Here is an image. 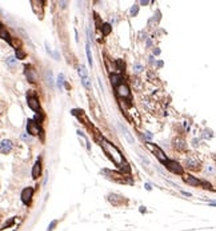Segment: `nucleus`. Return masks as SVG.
<instances>
[{
  "instance_id": "obj_5",
  "label": "nucleus",
  "mask_w": 216,
  "mask_h": 231,
  "mask_svg": "<svg viewBox=\"0 0 216 231\" xmlns=\"http://www.w3.org/2000/svg\"><path fill=\"white\" fill-rule=\"evenodd\" d=\"M27 131H28V134H31V135H38V134L40 132V127H39V124L36 123V122L28 120V123H27Z\"/></svg>"
},
{
  "instance_id": "obj_3",
  "label": "nucleus",
  "mask_w": 216,
  "mask_h": 231,
  "mask_svg": "<svg viewBox=\"0 0 216 231\" xmlns=\"http://www.w3.org/2000/svg\"><path fill=\"white\" fill-rule=\"evenodd\" d=\"M32 195H34V188L32 187H27L21 191V200H23L24 205H28L31 202Z\"/></svg>"
},
{
  "instance_id": "obj_18",
  "label": "nucleus",
  "mask_w": 216,
  "mask_h": 231,
  "mask_svg": "<svg viewBox=\"0 0 216 231\" xmlns=\"http://www.w3.org/2000/svg\"><path fill=\"white\" fill-rule=\"evenodd\" d=\"M79 75L81 76V79L87 76V72H86V68H84V67H80V68H79Z\"/></svg>"
},
{
  "instance_id": "obj_23",
  "label": "nucleus",
  "mask_w": 216,
  "mask_h": 231,
  "mask_svg": "<svg viewBox=\"0 0 216 231\" xmlns=\"http://www.w3.org/2000/svg\"><path fill=\"white\" fill-rule=\"evenodd\" d=\"M35 119H36V120H38V122H41V120H43V115H41V114H36V116H35Z\"/></svg>"
},
{
  "instance_id": "obj_2",
  "label": "nucleus",
  "mask_w": 216,
  "mask_h": 231,
  "mask_svg": "<svg viewBox=\"0 0 216 231\" xmlns=\"http://www.w3.org/2000/svg\"><path fill=\"white\" fill-rule=\"evenodd\" d=\"M145 146H147V147L150 148V150L152 151V152L155 154L156 156H158V159L160 160V162H163V163L167 162V158H165L164 152H163V151H161L160 148H159L156 144H152V143H150V142H148V143H145Z\"/></svg>"
},
{
  "instance_id": "obj_19",
  "label": "nucleus",
  "mask_w": 216,
  "mask_h": 231,
  "mask_svg": "<svg viewBox=\"0 0 216 231\" xmlns=\"http://www.w3.org/2000/svg\"><path fill=\"white\" fill-rule=\"evenodd\" d=\"M24 56H26V54H24L23 51H20V49H17V51H16V58L17 59H24Z\"/></svg>"
},
{
  "instance_id": "obj_21",
  "label": "nucleus",
  "mask_w": 216,
  "mask_h": 231,
  "mask_svg": "<svg viewBox=\"0 0 216 231\" xmlns=\"http://www.w3.org/2000/svg\"><path fill=\"white\" fill-rule=\"evenodd\" d=\"M81 80H83V84H84V86H86L87 88H89V79L86 76V78H83Z\"/></svg>"
},
{
  "instance_id": "obj_12",
  "label": "nucleus",
  "mask_w": 216,
  "mask_h": 231,
  "mask_svg": "<svg viewBox=\"0 0 216 231\" xmlns=\"http://www.w3.org/2000/svg\"><path fill=\"white\" fill-rule=\"evenodd\" d=\"M199 163H200V162H199V160H197V159H196L193 155H191L190 158L187 159V164L190 166V167H192V168H196L197 166H199Z\"/></svg>"
},
{
  "instance_id": "obj_13",
  "label": "nucleus",
  "mask_w": 216,
  "mask_h": 231,
  "mask_svg": "<svg viewBox=\"0 0 216 231\" xmlns=\"http://www.w3.org/2000/svg\"><path fill=\"white\" fill-rule=\"evenodd\" d=\"M0 38H1V39H4V40H7V41H11V39H9V35H8V32H7L6 29H4L1 26H0Z\"/></svg>"
},
{
  "instance_id": "obj_9",
  "label": "nucleus",
  "mask_w": 216,
  "mask_h": 231,
  "mask_svg": "<svg viewBox=\"0 0 216 231\" xmlns=\"http://www.w3.org/2000/svg\"><path fill=\"white\" fill-rule=\"evenodd\" d=\"M26 75L27 78H28L29 82H36V74H35V71L31 68V67H26Z\"/></svg>"
},
{
  "instance_id": "obj_17",
  "label": "nucleus",
  "mask_w": 216,
  "mask_h": 231,
  "mask_svg": "<svg viewBox=\"0 0 216 231\" xmlns=\"http://www.w3.org/2000/svg\"><path fill=\"white\" fill-rule=\"evenodd\" d=\"M87 56H88V62L92 66V56H91V51H89V44L87 43Z\"/></svg>"
},
{
  "instance_id": "obj_16",
  "label": "nucleus",
  "mask_w": 216,
  "mask_h": 231,
  "mask_svg": "<svg viewBox=\"0 0 216 231\" xmlns=\"http://www.w3.org/2000/svg\"><path fill=\"white\" fill-rule=\"evenodd\" d=\"M116 66H118V69L119 71H123L124 69V63L121 59H119V60H116Z\"/></svg>"
},
{
  "instance_id": "obj_10",
  "label": "nucleus",
  "mask_w": 216,
  "mask_h": 231,
  "mask_svg": "<svg viewBox=\"0 0 216 231\" xmlns=\"http://www.w3.org/2000/svg\"><path fill=\"white\" fill-rule=\"evenodd\" d=\"M184 182L188 183V185H191V186H199L200 185V180H197L195 176H191V175L184 176Z\"/></svg>"
},
{
  "instance_id": "obj_25",
  "label": "nucleus",
  "mask_w": 216,
  "mask_h": 231,
  "mask_svg": "<svg viewBox=\"0 0 216 231\" xmlns=\"http://www.w3.org/2000/svg\"><path fill=\"white\" fill-rule=\"evenodd\" d=\"M8 63H9V64H14V63H15L14 58H9V59H8Z\"/></svg>"
},
{
  "instance_id": "obj_6",
  "label": "nucleus",
  "mask_w": 216,
  "mask_h": 231,
  "mask_svg": "<svg viewBox=\"0 0 216 231\" xmlns=\"http://www.w3.org/2000/svg\"><path fill=\"white\" fill-rule=\"evenodd\" d=\"M116 91H118L119 96H121V98H130V90H128V87L124 83L119 84V86L116 87Z\"/></svg>"
},
{
  "instance_id": "obj_24",
  "label": "nucleus",
  "mask_w": 216,
  "mask_h": 231,
  "mask_svg": "<svg viewBox=\"0 0 216 231\" xmlns=\"http://www.w3.org/2000/svg\"><path fill=\"white\" fill-rule=\"evenodd\" d=\"M63 79H64V76L63 75H59V86H61V84H63Z\"/></svg>"
},
{
  "instance_id": "obj_15",
  "label": "nucleus",
  "mask_w": 216,
  "mask_h": 231,
  "mask_svg": "<svg viewBox=\"0 0 216 231\" xmlns=\"http://www.w3.org/2000/svg\"><path fill=\"white\" fill-rule=\"evenodd\" d=\"M111 80H112V84L113 86H119V83H120L121 78L119 75H112L111 76Z\"/></svg>"
},
{
  "instance_id": "obj_11",
  "label": "nucleus",
  "mask_w": 216,
  "mask_h": 231,
  "mask_svg": "<svg viewBox=\"0 0 216 231\" xmlns=\"http://www.w3.org/2000/svg\"><path fill=\"white\" fill-rule=\"evenodd\" d=\"M40 171H41V166H40V162H36L34 164V168H32V178H39V175H40Z\"/></svg>"
},
{
  "instance_id": "obj_22",
  "label": "nucleus",
  "mask_w": 216,
  "mask_h": 231,
  "mask_svg": "<svg viewBox=\"0 0 216 231\" xmlns=\"http://www.w3.org/2000/svg\"><path fill=\"white\" fill-rule=\"evenodd\" d=\"M56 223H58V222H56V220H52V222H51V225L48 226V230H47V231H52V230H53V227H55V226H56Z\"/></svg>"
},
{
  "instance_id": "obj_14",
  "label": "nucleus",
  "mask_w": 216,
  "mask_h": 231,
  "mask_svg": "<svg viewBox=\"0 0 216 231\" xmlns=\"http://www.w3.org/2000/svg\"><path fill=\"white\" fill-rule=\"evenodd\" d=\"M101 32H103V35H110V32H111V26L108 23H106V24H103L101 26Z\"/></svg>"
},
{
  "instance_id": "obj_20",
  "label": "nucleus",
  "mask_w": 216,
  "mask_h": 231,
  "mask_svg": "<svg viewBox=\"0 0 216 231\" xmlns=\"http://www.w3.org/2000/svg\"><path fill=\"white\" fill-rule=\"evenodd\" d=\"M138 11H139V7L138 6H133L132 8H131V15H132V16H135V15L138 14Z\"/></svg>"
},
{
  "instance_id": "obj_7",
  "label": "nucleus",
  "mask_w": 216,
  "mask_h": 231,
  "mask_svg": "<svg viewBox=\"0 0 216 231\" xmlns=\"http://www.w3.org/2000/svg\"><path fill=\"white\" fill-rule=\"evenodd\" d=\"M12 150V142L11 140H3L1 143H0V151L3 154H8L9 151Z\"/></svg>"
},
{
  "instance_id": "obj_8",
  "label": "nucleus",
  "mask_w": 216,
  "mask_h": 231,
  "mask_svg": "<svg viewBox=\"0 0 216 231\" xmlns=\"http://www.w3.org/2000/svg\"><path fill=\"white\" fill-rule=\"evenodd\" d=\"M28 106L31 110L34 111H38L39 110V102L35 96H28Z\"/></svg>"
},
{
  "instance_id": "obj_4",
  "label": "nucleus",
  "mask_w": 216,
  "mask_h": 231,
  "mask_svg": "<svg viewBox=\"0 0 216 231\" xmlns=\"http://www.w3.org/2000/svg\"><path fill=\"white\" fill-rule=\"evenodd\" d=\"M165 164H167L168 170L172 171V172H175V174H183L182 166L179 164L178 162H175V160H167V162H165Z\"/></svg>"
},
{
  "instance_id": "obj_1",
  "label": "nucleus",
  "mask_w": 216,
  "mask_h": 231,
  "mask_svg": "<svg viewBox=\"0 0 216 231\" xmlns=\"http://www.w3.org/2000/svg\"><path fill=\"white\" fill-rule=\"evenodd\" d=\"M101 146H103L104 151L108 154V156H110V158L113 160L115 164H118V166L123 164V155H121V152L118 150L116 146H113L112 143H110V142L106 140V139L101 140Z\"/></svg>"
}]
</instances>
